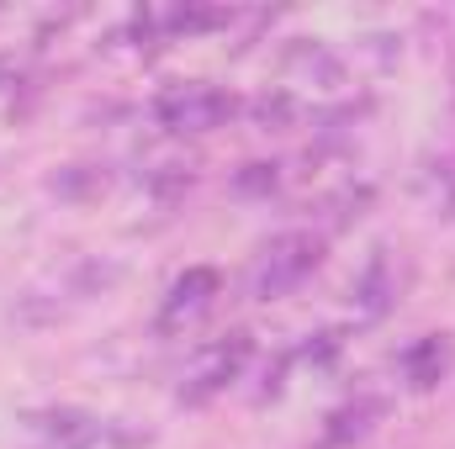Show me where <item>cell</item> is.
<instances>
[{
  "label": "cell",
  "mask_w": 455,
  "mask_h": 449,
  "mask_svg": "<svg viewBox=\"0 0 455 449\" xmlns=\"http://www.w3.org/2000/svg\"><path fill=\"white\" fill-rule=\"evenodd\" d=\"M318 264V238L313 232H286L265 248V264H259V291L265 296H281L286 286H297L307 270Z\"/></svg>",
  "instance_id": "cell-1"
},
{
  "label": "cell",
  "mask_w": 455,
  "mask_h": 449,
  "mask_svg": "<svg viewBox=\"0 0 455 449\" xmlns=\"http://www.w3.org/2000/svg\"><path fill=\"white\" fill-rule=\"evenodd\" d=\"M159 116L170 127H218L223 116H233V101L223 91H207V85H186V91H170L159 101Z\"/></svg>",
  "instance_id": "cell-2"
},
{
  "label": "cell",
  "mask_w": 455,
  "mask_h": 449,
  "mask_svg": "<svg viewBox=\"0 0 455 449\" xmlns=\"http://www.w3.org/2000/svg\"><path fill=\"white\" fill-rule=\"evenodd\" d=\"M212 291H218V275H212V270H186V275L175 280L170 302H164V318H191V312H202Z\"/></svg>",
  "instance_id": "cell-3"
},
{
  "label": "cell",
  "mask_w": 455,
  "mask_h": 449,
  "mask_svg": "<svg viewBox=\"0 0 455 449\" xmlns=\"http://www.w3.org/2000/svg\"><path fill=\"white\" fill-rule=\"evenodd\" d=\"M403 365H408V381H413V386H435V381L445 375V365H451V343H445V338H424L419 349L403 354Z\"/></svg>",
  "instance_id": "cell-4"
},
{
  "label": "cell",
  "mask_w": 455,
  "mask_h": 449,
  "mask_svg": "<svg viewBox=\"0 0 455 449\" xmlns=\"http://www.w3.org/2000/svg\"><path fill=\"white\" fill-rule=\"evenodd\" d=\"M387 407L376 402V397H360L355 407H344V413H334V429L323 434V449H339V445H349V439H360L365 429H371V418H381Z\"/></svg>",
  "instance_id": "cell-5"
},
{
  "label": "cell",
  "mask_w": 455,
  "mask_h": 449,
  "mask_svg": "<svg viewBox=\"0 0 455 449\" xmlns=\"http://www.w3.org/2000/svg\"><path fill=\"white\" fill-rule=\"evenodd\" d=\"M243 354H249V343H243V338H233V349H218V359H212V365H207V370L196 375V386H191L186 397L196 402V397H207V391H218V386H223L228 375H238V365H243Z\"/></svg>",
  "instance_id": "cell-6"
},
{
  "label": "cell",
  "mask_w": 455,
  "mask_h": 449,
  "mask_svg": "<svg viewBox=\"0 0 455 449\" xmlns=\"http://www.w3.org/2000/svg\"><path fill=\"white\" fill-rule=\"evenodd\" d=\"M275 185V164H249V175H238V191H270Z\"/></svg>",
  "instance_id": "cell-7"
}]
</instances>
